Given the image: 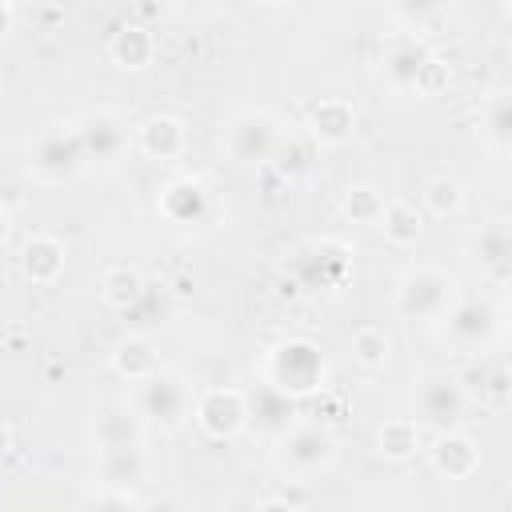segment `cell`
I'll return each instance as SVG.
<instances>
[{"mask_svg":"<svg viewBox=\"0 0 512 512\" xmlns=\"http://www.w3.org/2000/svg\"><path fill=\"white\" fill-rule=\"evenodd\" d=\"M184 144H188V132H184V124L176 120V116H148L140 128H136V148L148 156V160H176L180 152H184Z\"/></svg>","mask_w":512,"mask_h":512,"instance_id":"cell-18","label":"cell"},{"mask_svg":"<svg viewBox=\"0 0 512 512\" xmlns=\"http://www.w3.org/2000/svg\"><path fill=\"white\" fill-rule=\"evenodd\" d=\"M428 44L416 36V32H400L388 40L384 56H380V76L392 92H416V80H420V68L428 64Z\"/></svg>","mask_w":512,"mask_h":512,"instance_id":"cell-12","label":"cell"},{"mask_svg":"<svg viewBox=\"0 0 512 512\" xmlns=\"http://www.w3.org/2000/svg\"><path fill=\"white\" fill-rule=\"evenodd\" d=\"M376 228L384 232V240L392 248H412L420 240V232H424V216L408 200H384V212H380Z\"/></svg>","mask_w":512,"mask_h":512,"instance_id":"cell-24","label":"cell"},{"mask_svg":"<svg viewBox=\"0 0 512 512\" xmlns=\"http://www.w3.org/2000/svg\"><path fill=\"white\" fill-rule=\"evenodd\" d=\"M4 236H8V212H4V204H0V244H4Z\"/></svg>","mask_w":512,"mask_h":512,"instance_id":"cell-39","label":"cell"},{"mask_svg":"<svg viewBox=\"0 0 512 512\" xmlns=\"http://www.w3.org/2000/svg\"><path fill=\"white\" fill-rule=\"evenodd\" d=\"M136 412L148 428L172 432L192 416V388L184 384V376L156 368L136 384Z\"/></svg>","mask_w":512,"mask_h":512,"instance_id":"cell-5","label":"cell"},{"mask_svg":"<svg viewBox=\"0 0 512 512\" xmlns=\"http://www.w3.org/2000/svg\"><path fill=\"white\" fill-rule=\"evenodd\" d=\"M84 164L88 160H84V144H80L76 124H48V128H40V136L28 148V168L44 184H64Z\"/></svg>","mask_w":512,"mask_h":512,"instance_id":"cell-6","label":"cell"},{"mask_svg":"<svg viewBox=\"0 0 512 512\" xmlns=\"http://www.w3.org/2000/svg\"><path fill=\"white\" fill-rule=\"evenodd\" d=\"M288 276L300 284V292H336L352 276V252L332 236L308 240L288 256Z\"/></svg>","mask_w":512,"mask_h":512,"instance_id":"cell-2","label":"cell"},{"mask_svg":"<svg viewBox=\"0 0 512 512\" xmlns=\"http://www.w3.org/2000/svg\"><path fill=\"white\" fill-rule=\"evenodd\" d=\"M160 368V352L148 336H128L112 348V372L128 384H140L144 376H152Z\"/></svg>","mask_w":512,"mask_h":512,"instance_id":"cell-21","label":"cell"},{"mask_svg":"<svg viewBox=\"0 0 512 512\" xmlns=\"http://www.w3.org/2000/svg\"><path fill=\"white\" fill-rule=\"evenodd\" d=\"M424 208H428L432 216H440V220L456 216V212L464 208V184L452 180V176H436V180H428V188H424Z\"/></svg>","mask_w":512,"mask_h":512,"instance_id":"cell-31","label":"cell"},{"mask_svg":"<svg viewBox=\"0 0 512 512\" xmlns=\"http://www.w3.org/2000/svg\"><path fill=\"white\" fill-rule=\"evenodd\" d=\"M180 4H192V0H180Z\"/></svg>","mask_w":512,"mask_h":512,"instance_id":"cell-41","label":"cell"},{"mask_svg":"<svg viewBox=\"0 0 512 512\" xmlns=\"http://www.w3.org/2000/svg\"><path fill=\"white\" fill-rule=\"evenodd\" d=\"M76 128H80V144H84L88 164L108 168L128 152V124L116 112H88Z\"/></svg>","mask_w":512,"mask_h":512,"instance_id":"cell-13","label":"cell"},{"mask_svg":"<svg viewBox=\"0 0 512 512\" xmlns=\"http://www.w3.org/2000/svg\"><path fill=\"white\" fill-rule=\"evenodd\" d=\"M144 276L136 272V268H128V264H120V268H108L104 272V280H100V296H104V304H112L116 312H128V308H136L140 300H144Z\"/></svg>","mask_w":512,"mask_h":512,"instance_id":"cell-27","label":"cell"},{"mask_svg":"<svg viewBox=\"0 0 512 512\" xmlns=\"http://www.w3.org/2000/svg\"><path fill=\"white\" fill-rule=\"evenodd\" d=\"M468 392L460 384V376L452 372H428L416 380V392H412V420L420 428H432V432H448V428H460L464 424V412H468Z\"/></svg>","mask_w":512,"mask_h":512,"instance_id":"cell-3","label":"cell"},{"mask_svg":"<svg viewBox=\"0 0 512 512\" xmlns=\"http://www.w3.org/2000/svg\"><path fill=\"white\" fill-rule=\"evenodd\" d=\"M148 476V456L140 444L128 448H96V480L108 488H136Z\"/></svg>","mask_w":512,"mask_h":512,"instance_id":"cell-17","label":"cell"},{"mask_svg":"<svg viewBox=\"0 0 512 512\" xmlns=\"http://www.w3.org/2000/svg\"><path fill=\"white\" fill-rule=\"evenodd\" d=\"M444 8H448V0H392V16L408 32H424L428 24H436L444 16Z\"/></svg>","mask_w":512,"mask_h":512,"instance_id":"cell-33","label":"cell"},{"mask_svg":"<svg viewBox=\"0 0 512 512\" xmlns=\"http://www.w3.org/2000/svg\"><path fill=\"white\" fill-rule=\"evenodd\" d=\"M280 120L268 112V108H244L240 116L228 120L224 128V152L232 164L240 168H256V164H268L276 144H280Z\"/></svg>","mask_w":512,"mask_h":512,"instance_id":"cell-7","label":"cell"},{"mask_svg":"<svg viewBox=\"0 0 512 512\" xmlns=\"http://www.w3.org/2000/svg\"><path fill=\"white\" fill-rule=\"evenodd\" d=\"M276 460L292 476H312L336 460V440L320 424H292L284 436H276Z\"/></svg>","mask_w":512,"mask_h":512,"instance_id":"cell-8","label":"cell"},{"mask_svg":"<svg viewBox=\"0 0 512 512\" xmlns=\"http://www.w3.org/2000/svg\"><path fill=\"white\" fill-rule=\"evenodd\" d=\"M192 416L208 440H232L248 428V396L240 388H204L192 400Z\"/></svg>","mask_w":512,"mask_h":512,"instance_id":"cell-10","label":"cell"},{"mask_svg":"<svg viewBox=\"0 0 512 512\" xmlns=\"http://www.w3.org/2000/svg\"><path fill=\"white\" fill-rule=\"evenodd\" d=\"M260 504H264V508H284V504H288V508H300V504H308V492H288V488H284V492H276V496H268V500H260Z\"/></svg>","mask_w":512,"mask_h":512,"instance_id":"cell-36","label":"cell"},{"mask_svg":"<svg viewBox=\"0 0 512 512\" xmlns=\"http://www.w3.org/2000/svg\"><path fill=\"white\" fill-rule=\"evenodd\" d=\"M268 164H276V172L284 176V180H300V176H308L312 172V164H316V140L304 132V136H280V144H276V152H272V160Z\"/></svg>","mask_w":512,"mask_h":512,"instance_id":"cell-29","label":"cell"},{"mask_svg":"<svg viewBox=\"0 0 512 512\" xmlns=\"http://www.w3.org/2000/svg\"><path fill=\"white\" fill-rule=\"evenodd\" d=\"M460 384H464L468 396H484V400H496V404L508 400V368L500 360H484V356L472 360V368L460 376Z\"/></svg>","mask_w":512,"mask_h":512,"instance_id":"cell-28","label":"cell"},{"mask_svg":"<svg viewBox=\"0 0 512 512\" xmlns=\"http://www.w3.org/2000/svg\"><path fill=\"white\" fill-rule=\"evenodd\" d=\"M388 356H392V340H388L384 328H360L352 336V360L360 368H384Z\"/></svg>","mask_w":512,"mask_h":512,"instance_id":"cell-32","label":"cell"},{"mask_svg":"<svg viewBox=\"0 0 512 512\" xmlns=\"http://www.w3.org/2000/svg\"><path fill=\"white\" fill-rule=\"evenodd\" d=\"M480 136L496 156L512 152V104H508V92H492L488 96V104L480 112Z\"/></svg>","mask_w":512,"mask_h":512,"instance_id":"cell-26","label":"cell"},{"mask_svg":"<svg viewBox=\"0 0 512 512\" xmlns=\"http://www.w3.org/2000/svg\"><path fill=\"white\" fill-rule=\"evenodd\" d=\"M12 32V4L8 0H0V40Z\"/></svg>","mask_w":512,"mask_h":512,"instance_id":"cell-38","label":"cell"},{"mask_svg":"<svg viewBox=\"0 0 512 512\" xmlns=\"http://www.w3.org/2000/svg\"><path fill=\"white\" fill-rule=\"evenodd\" d=\"M88 504H96V508H140L144 500H140L132 488H108V484H104V492H96Z\"/></svg>","mask_w":512,"mask_h":512,"instance_id":"cell-35","label":"cell"},{"mask_svg":"<svg viewBox=\"0 0 512 512\" xmlns=\"http://www.w3.org/2000/svg\"><path fill=\"white\" fill-rule=\"evenodd\" d=\"M456 300V280L432 264H420V268H408L396 284V312L404 320H440Z\"/></svg>","mask_w":512,"mask_h":512,"instance_id":"cell-4","label":"cell"},{"mask_svg":"<svg viewBox=\"0 0 512 512\" xmlns=\"http://www.w3.org/2000/svg\"><path fill=\"white\" fill-rule=\"evenodd\" d=\"M108 52H112V60H116L120 68L140 72V68L152 64V56H156V40H152V32H148L144 24H120L116 36H112V44H108Z\"/></svg>","mask_w":512,"mask_h":512,"instance_id":"cell-23","label":"cell"},{"mask_svg":"<svg viewBox=\"0 0 512 512\" xmlns=\"http://www.w3.org/2000/svg\"><path fill=\"white\" fill-rule=\"evenodd\" d=\"M292 416H296V400L276 392L272 384H264L260 392L248 396V424L264 436H284L292 428Z\"/></svg>","mask_w":512,"mask_h":512,"instance_id":"cell-20","label":"cell"},{"mask_svg":"<svg viewBox=\"0 0 512 512\" xmlns=\"http://www.w3.org/2000/svg\"><path fill=\"white\" fill-rule=\"evenodd\" d=\"M440 324H444V336L456 348L480 352L500 332V308L492 300H452V308L440 316Z\"/></svg>","mask_w":512,"mask_h":512,"instance_id":"cell-9","label":"cell"},{"mask_svg":"<svg viewBox=\"0 0 512 512\" xmlns=\"http://www.w3.org/2000/svg\"><path fill=\"white\" fill-rule=\"evenodd\" d=\"M144 420L136 412V404H104L96 412V424H92V440L96 448H128V444H140L144 440Z\"/></svg>","mask_w":512,"mask_h":512,"instance_id":"cell-16","label":"cell"},{"mask_svg":"<svg viewBox=\"0 0 512 512\" xmlns=\"http://www.w3.org/2000/svg\"><path fill=\"white\" fill-rule=\"evenodd\" d=\"M416 448H420V424H416L412 416H392V420L380 424V432H376V452H380L384 460L404 464V460L416 456Z\"/></svg>","mask_w":512,"mask_h":512,"instance_id":"cell-25","label":"cell"},{"mask_svg":"<svg viewBox=\"0 0 512 512\" xmlns=\"http://www.w3.org/2000/svg\"><path fill=\"white\" fill-rule=\"evenodd\" d=\"M432 468H436L444 480H468V476H476V468H480V448H476V440L464 436L460 428L436 432Z\"/></svg>","mask_w":512,"mask_h":512,"instance_id":"cell-15","label":"cell"},{"mask_svg":"<svg viewBox=\"0 0 512 512\" xmlns=\"http://www.w3.org/2000/svg\"><path fill=\"white\" fill-rule=\"evenodd\" d=\"M304 128H308V136L316 144H332L336 148V144L352 140V132H356V108L348 100H340V96H324V100H316L308 108Z\"/></svg>","mask_w":512,"mask_h":512,"instance_id":"cell-14","label":"cell"},{"mask_svg":"<svg viewBox=\"0 0 512 512\" xmlns=\"http://www.w3.org/2000/svg\"><path fill=\"white\" fill-rule=\"evenodd\" d=\"M20 272L32 280V284H56L60 272H64V244L56 236H28L20 244Z\"/></svg>","mask_w":512,"mask_h":512,"instance_id":"cell-19","label":"cell"},{"mask_svg":"<svg viewBox=\"0 0 512 512\" xmlns=\"http://www.w3.org/2000/svg\"><path fill=\"white\" fill-rule=\"evenodd\" d=\"M264 384H272L276 392H284L292 400L316 396L328 384V360H324L320 344L308 336L280 340L264 360Z\"/></svg>","mask_w":512,"mask_h":512,"instance_id":"cell-1","label":"cell"},{"mask_svg":"<svg viewBox=\"0 0 512 512\" xmlns=\"http://www.w3.org/2000/svg\"><path fill=\"white\" fill-rule=\"evenodd\" d=\"M452 80V68L440 60V56H428V64L420 68V80H416V92L420 96H440Z\"/></svg>","mask_w":512,"mask_h":512,"instance_id":"cell-34","label":"cell"},{"mask_svg":"<svg viewBox=\"0 0 512 512\" xmlns=\"http://www.w3.org/2000/svg\"><path fill=\"white\" fill-rule=\"evenodd\" d=\"M476 260H480V268L492 276V280H508V272H512V232H508V224L504 220H492L488 228H480V236H476Z\"/></svg>","mask_w":512,"mask_h":512,"instance_id":"cell-22","label":"cell"},{"mask_svg":"<svg viewBox=\"0 0 512 512\" xmlns=\"http://www.w3.org/2000/svg\"><path fill=\"white\" fill-rule=\"evenodd\" d=\"M260 4H272L276 8V4H292V0H260Z\"/></svg>","mask_w":512,"mask_h":512,"instance_id":"cell-40","label":"cell"},{"mask_svg":"<svg viewBox=\"0 0 512 512\" xmlns=\"http://www.w3.org/2000/svg\"><path fill=\"white\" fill-rule=\"evenodd\" d=\"M340 408H344V400H340V396H328V392L320 388V400H316V416H320V420H336V416H340Z\"/></svg>","mask_w":512,"mask_h":512,"instance_id":"cell-37","label":"cell"},{"mask_svg":"<svg viewBox=\"0 0 512 512\" xmlns=\"http://www.w3.org/2000/svg\"><path fill=\"white\" fill-rule=\"evenodd\" d=\"M340 212L352 220V224H376L380 212H384V192L376 184H352L340 200Z\"/></svg>","mask_w":512,"mask_h":512,"instance_id":"cell-30","label":"cell"},{"mask_svg":"<svg viewBox=\"0 0 512 512\" xmlns=\"http://www.w3.org/2000/svg\"><path fill=\"white\" fill-rule=\"evenodd\" d=\"M160 216L176 228H200L208 224L212 216V196L208 188L196 180V176H172L164 188H160V200H156Z\"/></svg>","mask_w":512,"mask_h":512,"instance_id":"cell-11","label":"cell"}]
</instances>
